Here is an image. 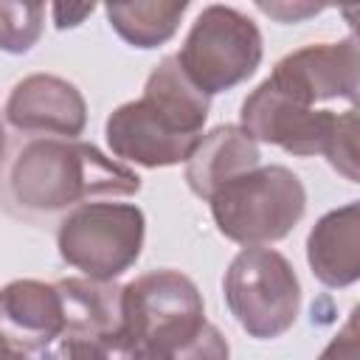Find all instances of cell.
I'll list each match as a JSON object with an SVG mask.
<instances>
[{
  "mask_svg": "<svg viewBox=\"0 0 360 360\" xmlns=\"http://www.w3.org/2000/svg\"><path fill=\"white\" fill-rule=\"evenodd\" d=\"M3 200L22 217H48L90 197L138 194L141 177L76 138H28L3 172Z\"/></svg>",
  "mask_w": 360,
  "mask_h": 360,
  "instance_id": "cell-1",
  "label": "cell"
},
{
  "mask_svg": "<svg viewBox=\"0 0 360 360\" xmlns=\"http://www.w3.org/2000/svg\"><path fill=\"white\" fill-rule=\"evenodd\" d=\"M62 357L65 360H135V352L115 329L93 338H62Z\"/></svg>",
  "mask_w": 360,
  "mask_h": 360,
  "instance_id": "cell-17",
  "label": "cell"
},
{
  "mask_svg": "<svg viewBox=\"0 0 360 360\" xmlns=\"http://www.w3.org/2000/svg\"><path fill=\"white\" fill-rule=\"evenodd\" d=\"M307 262L326 287H349L360 278V205L357 200L323 214L307 236Z\"/></svg>",
  "mask_w": 360,
  "mask_h": 360,
  "instance_id": "cell-12",
  "label": "cell"
},
{
  "mask_svg": "<svg viewBox=\"0 0 360 360\" xmlns=\"http://www.w3.org/2000/svg\"><path fill=\"white\" fill-rule=\"evenodd\" d=\"M0 360H37L31 352L20 349L17 343H11L6 335H0Z\"/></svg>",
  "mask_w": 360,
  "mask_h": 360,
  "instance_id": "cell-21",
  "label": "cell"
},
{
  "mask_svg": "<svg viewBox=\"0 0 360 360\" xmlns=\"http://www.w3.org/2000/svg\"><path fill=\"white\" fill-rule=\"evenodd\" d=\"M188 3L186 0H146V3H112L107 20L112 31L135 48H158L174 37Z\"/></svg>",
  "mask_w": 360,
  "mask_h": 360,
  "instance_id": "cell-15",
  "label": "cell"
},
{
  "mask_svg": "<svg viewBox=\"0 0 360 360\" xmlns=\"http://www.w3.org/2000/svg\"><path fill=\"white\" fill-rule=\"evenodd\" d=\"M211 98L200 93L177 65L163 56L143 84V96L115 107L104 124L115 158L160 169L186 163L202 138Z\"/></svg>",
  "mask_w": 360,
  "mask_h": 360,
  "instance_id": "cell-2",
  "label": "cell"
},
{
  "mask_svg": "<svg viewBox=\"0 0 360 360\" xmlns=\"http://www.w3.org/2000/svg\"><path fill=\"white\" fill-rule=\"evenodd\" d=\"M259 11L276 17L278 22H301L304 17H312V14H321L323 8L321 6H309V3H256Z\"/></svg>",
  "mask_w": 360,
  "mask_h": 360,
  "instance_id": "cell-19",
  "label": "cell"
},
{
  "mask_svg": "<svg viewBox=\"0 0 360 360\" xmlns=\"http://www.w3.org/2000/svg\"><path fill=\"white\" fill-rule=\"evenodd\" d=\"M6 118L31 138H76L87 124V104L73 82L31 73L8 93Z\"/></svg>",
  "mask_w": 360,
  "mask_h": 360,
  "instance_id": "cell-10",
  "label": "cell"
},
{
  "mask_svg": "<svg viewBox=\"0 0 360 360\" xmlns=\"http://www.w3.org/2000/svg\"><path fill=\"white\" fill-rule=\"evenodd\" d=\"M239 127L259 143L281 146L298 158L323 155L335 172L349 183H357V107L343 112L335 110H307L284 96H278L267 82H262L245 101L239 112Z\"/></svg>",
  "mask_w": 360,
  "mask_h": 360,
  "instance_id": "cell-4",
  "label": "cell"
},
{
  "mask_svg": "<svg viewBox=\"0 0 360 360\" xmlns=\"http://www.w3.org/2000/svg\"><path fill=\"white\" fill-rule=\"evenodd\" d=\"M256 166H262L259 143L242 127L222 124L200 138L197 149L186 160V180L197 197L208 200L222 183Z\"/></svg>",
  "mask_w": 360,
  "mask_h": 360,
  "instance_id": "cell-13",
  "label": "cell"
},
{
  "mask_svg": "<svg viewBox=\"0 0 360 360\" xmlns=\"http://www.w3.org/2000/svg\"><path fill=\"white\" fill-rule=\"evenodd\" d=\"M217 231L245 248L284 239L307 211V191L287 166H256L222 183L211 197Z\"/></svg>",
  "mask_w": 360,
  "mask_h": 360,
  "instance_id": "cell-5",
  "label": "cell"
},
{
  "mask_svg": "<svg viewBox=\"0 0 360 360\" xmlns=\"http://www.w3.org/2000/svg\"><path fill=\"white\" fill-rule=\"evenodd\" d=\"M287 101L315 110L318 101L343 98L357 107L360 90V53L357 37L349 34L340 42L304 45L276 62L273 73L264 79Z\"/></svg>",
  "mask_w": 360,
  "mask_h": 360,
  "instance_id": "cell-9",
  "label": "cell"
},
{
  "mask_svg": "<svg viewBox=\"0 0 360 360\" xmlns=\"http://www.w3.org/2000/svg\"><path fill=\"white\" fill-rule=\"evenodd\" d=\"M45 25L42 3H0V51L25 53L37 45Z\"/></svg>",
  "mask_w": 360,
  "mask_h": 360,
  "instance_id": "cell-16",
  "label": "cell"
},
{
  "mask_svg": "<svg viewBox=\"0 0 360 360\" xmlns=\"http://www.w3.org/2000/svg\"><path fill=\"white\" fill-rule=\"evenodd\" d=\"M93 3H84V6H65V3H56L51 6V14H53V25L56 28H73L79 25L87 14H93Z\"/></svg>",
  "mask_w": 360,
  "mask_h": 360,
  "instance_id": "cell-20",
  "label": "cell"
},
{
  "mask_svg": "<svg viewBox=\"0 0 360 360\" xmlns=\"http://www.w3.org/2000/svg\"><path fill=\"white\" fill-rule=\"evenodd\" d=\"M56 287L65 304V338H93L118 329L121 287L93 278H62Z\"/></svg>",
  "mask_w": 360,
  "mask_h": 360,
  "instance_id": "cell-14",
  "label": "cell"
},
{
  "mask_svg": "<svg viewBox=\"0 0 360 360\" xmlns=\"http://www.w3.org/2000/svg\"><path fill=\"white\" fill-rule=\"evenodd\" d=\"M318 360H360V332H357V309L346 318L343 329L326 343Z\"/></svg>",
  "mask_w": 360,
  "mask_h": 360,
  "instance_id": "cell-18",
  "label": "cell"
},
{
  "mask_svg": "<svg viewBox=\"0 0 360 360\" xmlns=\"http://www.w3.org/2000/svg\"><path fill=\"white\" fill-rule=\"evenodd\" d=\"M3 152H6V127L0 121V160H3Z\"/></svg>",
  "mask_w": 360,
  "mask_h": 360,
  "instance_id": "cell-22",
  "label": "cell"
},
{
  "mask_svg": "<svg viewBox=\"0 0 360 360\" xmlns=\"http://www.w3.org/2000/svg\"><path fill=\"white\" fill-rule=\"evenodd\" d=\"M121 338L135 360H228L225 335L205 321L197 284L177 270H152L121 287Z\"/></svg>",
  "mask_w": 360,
  "mask_h": 360,
  "instance_id": "cell-3",
  "label": "cell"
},
{
  "mask_svg": "<svg viewBox=\"0 0 360 360\" xmlns=\"http://www.w3.org/2000/svg\"><path fill=\"white\" fill-rule=\"evenodd\" d=\"M262 53V34L248 14L231 6H205L174 56L186 79L211 98L253 76Z\"/></svg>",
  "mask_w": 360,
  "mask_h": 360,
  "instance_id": "cell-6",
  "label": "cell"
},
{
  "mask_svg": "<svg viewBox=\"0 0 360 360\" xmlns=\"http://www.w3.org/2000/svg\"><path fill=\"white\" fill-rule=\"evenodd\" d=\"M143 231V211L132 202H84L59 222L56 248L87 278L112 281L138 262Z\"/></svg>",
  "mask_w": 360,
  "mask_h": 360,
  "instance_id": "cell-8",
  "label": "cell"
},
{
  "mask_svg": "<svg viewBox=\"0 0 360 360\" xmlns=\"http://www.w3.org/2000/svg\"><path fill=\"white\" fill-rule=\"evenodd\" d=\"M222 290L231 315L250 338H278L298 318V276L292 264L273 248L239 250L225 270Z\"/></svg>",
  "mask_w": 360,
  "mask_h": 360,
  "instance_id": "cell-7",
  "label": "cell"
},
{
  "mask_svg": "<svg viewBox=\"0 0 360 360\" xmlns=\"http://www.w3.org/2000/svg\"><path fill=\"white\" fill-rule=\"evenodd\" d=\"M65 304L56 284L17 278L0 290V335L31 354L48 352L65 338Z\"/></svg>",
  "mask_w": 360,
  "mask_h": 360,
  "instance_id": "cell-11",
  "label": "cell"
}]
</instances>
